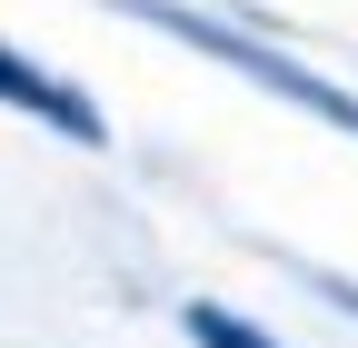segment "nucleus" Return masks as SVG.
I'll return each mask as SVG.
<instances>
[{"mask_svg":"<svg viewBox=\"0 0 358 348\" xmlns=\"http://www.w3.org/2000/svg\"><path fill=\"white\" fill-rule=\"evenodd\" d=\"M0 100H10V110H30V119H60L70 140H100V119H90V110L60 90V80H40L20 50H0Z\"/></svg>","mask_w":358,"mask_h":348,"instance_id":"1","label":"nucleus"},{"mask_svg":"<svg viewBox=\"0 0 358 348\" xmlns=\"http://www.w3.org/2000/svg\"><path fill=\"white\" fill-rule=\"evenodd\" d=\"M189 338H199V348H268V338H249L229 309H189Z\"/></svg>","mask_w":358,"mask_h":348,"instance_id":"2","label":"nucleus"}]
</instances>
